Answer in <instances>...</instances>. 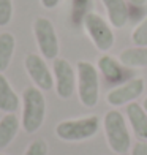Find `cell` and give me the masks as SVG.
<instances>
[{
  "label": "cell",
  "instance_id": "obj_1",
  "mask_svg": "<svg viewBox=\"0 0 147 155\" xmlns=\"http://www.w3.org/2000/svg\"><path fill=\"white\" fill-rule=\"evenodd\" d=\"M46 119V98L43 90L35 86H29L22 92V117L21 127L25 133L38 131Z\"/></svg>",
  "mask_w": 147,
  "mask_h": 155
},
{
  "label": "cell",
  "instance_id": "obj_2",
  "mask_svg": "<svg viewBox=\"0 0 147 155\" xmlns=\"http://www.w3.org/2000/svg\"><path fill=\"white\" fill-rule=\"evenodd\" d=\"M103 130L106 136L108 147L114 153H127L131 149V135L127 120L120 111L111 109L103 117Z\"/></svg>",
  "mask_w": 147,
  "mask_h": 155
},
{
  "label": "cell",
  "instance_id": "obj_3",
  "mask_svg": "<svg viewBox=\"0 0 147 155\" xmlns=\"http://www.w3.org/2000/svg\"><path fill=\"white\" fill-rule=\"evenodd\" d=\"M76 90L82 106H96L100 98V76L92 62L79 60L76 63Z\"/></svg>",
  "mask_w": 147,
  "mask_h": 155
},
{
  "label": "cell",
  "instance_id": "obj_4",
  "mask_svg": "<svg viewBox=\"0 0 147 155\" xmlns=\"http://www.w3.org/2000/svg\"><path fill=\"white\" fill-rule=\"evenodd\" d=\"M100 130V119L86 116L78 119H67L55 125V136L65 143H79L93 138Z\"/></svg>",
  "mask_w": 147,
  "mask_h": 155
},
{
  "label": "cell",
  "instance_id": "obj_5",
  "mask_svg": "<svg viewBox=\"0 0 147 155\" xmlns=\"http://www.w3.org/2000/svg\"><path fill=\"white\" fill-rule=\"evenodd\" d=\"M82 27L86 30L87 37L93 43V46L100 52H108L111 48L114 46V32L111 29V25L103 16H100L95 11H90L89 15L84 18Z\"/></svg>",
  "mask_w": 147,
  "mask_h": 155
},
{
  "label": "cell",
  "instance_id": "obj_6",
  "mask_svg": "<svg viewBox=\"0 0 147 155\" xmlns=\"http://www.w3.org/2000/svg\"><path fill=\"white\" fill-rule=\"evenodd\" d=\"M33 35L41 57L46 60H54L59 57V37L51 19L38 16L33 21Z\"/></svg>",
  "mask_w": 147,
  "mask_h": 155
},
{
  "label": "cell",
  "instance_id": "obj_7",
  "mask_svg": "<svg viewBox=\"0 0 147 155\" xmlns=\"http://www.w3.org/2000/svg\"><path fill=\"white\" fill-rule=\"evenodd\" d=\"M54 89L62 100H70L76 90V70L67 59L57 57L52 60Z\"/></svg>",
  "mask_w": 147,
  "mask_h": 155
},
{
  "label": "cell",
  "instance_id": "obj_8",
  "mask_svg": "<svg viewBox=\"0 0 147 155\" xmlns=\"http://www.w3.org/2000/svg\"><path fill=\"white\" fill-rule=\"evenodd\" d=\"M24 68L35 87H38L43 92H47L54 87V74L49 70L44 57L33 52L27 54L24 59Z\"/></svg>",
  "mask_w": 147,
  "mask_h": 155
},
{
  "label": "cell",
  "instance_id": "obj_9",
  "mask_svg": "<svg viewBox=\"0 0 147 155\" xmlns=\"http://www.w3.org/2000/svg\"><path fill=\"white\" fill-rule=\"evenodd\" d=\"M144 89H145V82L142 78H131V79L119 84L117 87L111 89L106 94V101L113 108L125 106V104L136 101L144 94Z\"/></svg>",
  "mask_w": 147,
  "mask_h": 155
},
{
  "label": "cell",
  "instance_id": "obj_10",
  "mask_svg": "<svg viewBox=\"0 0 147 155\" xmlns=\"http://www.w3.org/2000/svg\"><path fill=\"white\" fill-rule=\"evenodd\" d=\"M127 120L131 127L135 136L139 141H145L147 143V111L144 109L142 104L133 101L127 104Z\"/></svg>",
  "mask_w": 147,
  "mask_h": 155
},
{
  "label": "cell",
  "instance_id": "obj_11",
  "mask_svg": "<svg viewBox=\"0 0 147 155\" xmlns=\"http://www.w3.org/2000/svg\"><path fill=\"white\" fill-rule=\"evenodd\" d=\"M101 3L106 10L109 24L114 29H122L127 25L130 18V10L125 0H101Z\"/></svg>",
  "mask_w": 147,
  "mask_h": 155
},
{
  "label": "cell",
  "instance_id": "obj_12",
  "mask_svg": "<svg viewBox=\"0 0 147 155\" xmlns=\"http://www.w3.org/2000/svg\"><path fill=\"white\" fill-rule=\"evenodd\" d=\"M19 95L11 87L10 81L5 78L3 73H0V111L5 114H11L19 109Z\"/></svg>",
  "mask_w": 147,
  "mask_h": 155
},
{
  "label": "cell",
  "instance_id": "obj_13",
  "mask_svg": "<svg viewBox=\"0 0 147 155\" xmlns=\"http://www.w3.org/2000/svg\"><path fill=\"white\" fill-rule=\"evenodd\" d=\"M21 128V120L16 116V112L11 114H5L0 119V150H3L5 147H8L15 138L18 136Z\"/></svg>",
  "mask_w": 147,
  "mask_h": 155
},
{
  "label": "cell",
  "instance_id": "obj_14",
  "mask_svg": "<svg viewBox=\"0 0 147 155\" xmlns=\"http://www.w3.org/2000/svg\"><path fill=\"white\" fill-rule=\"evenodd\" d=\"M98 71L106 78V81L117 82L123 78V65L119 62V59H114L113 55L103 54L98 59Z\"/></svg>",
  "mask_w": 147,
  "mask_h": 155
},
{
  "label": "cell",
  "instance_id": "obj_15",
  "mask_svg": "<svg viewBox=\"0 0 147 155\" xmlns=\"http://www.w3.org/2000/svg\"><path fill=\"white\" fill-rule=\"evenodd\" d=\"M119 62L125 68H145L147 67V48L135 46L127 48L119 54Z\"/></svg>",
  "mask_w": 147,
  "mask_h": 155
},
{
  "label": "cell",
  "instance_id": "obj_16",
  "mask_svg": "<svg viewBox=\"0 0 147 155\" xmlns=\"http://www.w3.org/2000/svg\"><path fill=\"white\" fill-rule=\"evenodd\" d=\"M16 49V38L11 32H2L0 33V73H3L15 55Z\"/></svg>",
  "mask_w": 147,
  "mask_h": 155
},
{
  "label": "cell",
  "instance_id": "obj_17",
  "mask_svg": "<svg viewBox=\"0 0 147 155\" xmlns=\"http://www.w3.org/2000/svg\"><path fill=\"white\" fill-rule=\"evenodd\" d=\"M90 10H92V0H73L71 5V18L74 24H82Z\"/></svg>",
  "mask_w": 147,
  "mask_h": 155
},
{
  "label": "cell",
  "instance_id": "obj_18",
  "mask_svg": "<svg viewBox=\"0 0 147 155\" xmlns=\"http://www.w3.org/2000/svg\"><path fill=\"white\" fill-rule=\"evenodd\" d=\"M131 41L135 46L147 48V16L139 22L131 32Z\"/></svg>",
  "mask_w": 147,
  "mask_h": 155
},
{
  "label": "cell",
  "instance_id": "obj_19",
  "mask_svg": "<svg viewBox=\"0 0 147 155\" xmlns=\"http://www.w3.org/2000/svg\"><path fill=\"white\" fill-rule=\"evenodd\" d=\"M47 152H49L47 143L41 138H37L32 143H29V146L24 150V155H47Z\"/></svg>",
  "mask_w": 147,
  "mask_h": 155
},
{
  "label": "cell",
  "instance_id": "obj_20",
  "mask_svg": "<svg viewBox=\"0 0 147 155\" xmlns=\"http://www.w3.org/2000/svg\"><path fill=\"white\" fill-rule=\"evenodd\" d=\"M13 18V0H0V27L11 22Z\"/></svg>",
  "mask_w": 147,
  "mask_h": 155
},
{
  "label": "cell",
  "instance_id": "obj_21",
  "mask_svg": "<svg viewBox=\"0 0 147 155\" xmlns=\"http://www.w3.org/2000/svg\"><path fill=\"white\" fill-rule=\"evenodd\" d=\"M131 155H147V143L138 141L135 146H131Z\"/></svg>",
  "mask_w": 147,
  "mask_h": 155
},
{
  "label": "cell",
  "instance_id": "obj_22",
  "mask_svg": "<svg viewBox=\"0 0 147 155\" xmlns=\"http://www.w3.org/2000/svg\"><path fill=\"white\" fill-rule=\"evenodd\" d=\"M40 3H41V6H43V8H46V10H54L55 6H59L60 0H40Z\"/></svg>",
  "mask_w": 147,
  "mask_h": 155
},
{
  "label": "cell",
  "instance_id": "obj_23",
  "mask_svg": "<svg viewBox=\"0 0 147 155\" xmlns=\"http://www.w3.org/2000/svg\"><path fill=\"white\" fill-rule=\"evenodd\" d=\"M128 2H130L131 5H135V6H142L147 0H128Z\"/></svg>",
  "mask_w": 147,
  "mask_h": 155
},
{
  "label": "cell",
  "instance_id": "obj_24",
  "mask_svg": "<svg viewBox=\"0 0 147 155\" xmlns=\"http://www.w3.org/2000/svg\"><path fill=\"white\" fill-rule=\"evenodd\" d=\"M142 106H144V109L147 111V97L144 98V101H142Z\"/></svg>",
  "mask_w": 147,
  "mask_h": 155
},
{
  "label": "cell",
  "instance_id": "obj_25",
  "mask_svg": "<svg viewBox=\"0 0 147 155\" xmlns=\"http://www.w3.org/2000/svg\"><path fill=\"white\" fill-rule=\"evenodd\" d=\"M0 155H5V153H2V152H0Z\"/></svg>",
  "mask_w": 147,
  "mask_h": 155
}]
</instances>
